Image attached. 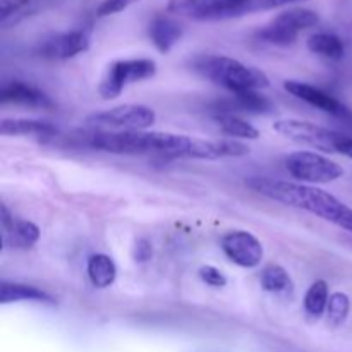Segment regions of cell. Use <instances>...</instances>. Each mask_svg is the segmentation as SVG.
<instances>
[{
	"instance_id": "obj_11",
	"label": "cell",
	"mask_w": 352,
	"mask_h": 352,
	"mask_svg": "<svg viewBox=\"0 0 352 352\" xmlns=\"http://www.w3.org/2000/svg\"><path fill=\"white\" fill-rule=\"evenodd\" d=\"M89 33L86 30H71L57 33L41 41L36 54L50 60H67L89 48Z\"/></svg>"
},
{
	"instance_id": "obj_17",
	"label": "cell",
	"mask_w": 352,
	"mask_h": 352,
	"mask_svg": "<svg viewBox=\"0 0 352 352\" xmlns=\"http://www.w3.org/2000/svg\"><path fill=\"white\" fill-rule=\"evenodd\" d=\"M2 227L3 237L10 236L16 244L24 248L33 246L40 239V229L30 220H16L9 213L6 205H2Z\"/></svg>"
},
{
	"instance_id": "obj_5",
	"label": "cell",
	"mask_w": 352,
	"mask_h": 352,
	"mask_svg": "<svg viewBox=\"0 0 352 352\" xmlns=\"http://www.w3.org/2000/svg\"><path fill=\"white\" fill-rule=\"evenodd\" d=\"M318 21L320 17L315 10L305 9V7H292V9L278 14L272 23L261 28L256 36L270 45L289 47L298 40L301 31L316 26Z\"/></svg>"
},
{
	"instance_id": "obj_19",
	"label": "cell",
	"mask_w": 352,
	"mask_h": 352,
	"mask_svg": "<svg viewBox=\"0 0 352 352\" xmlns=\"http://www.w3.org/2000/svg\"><path fill=\"white\" fill-rule=\"evenodd\" d=\"M86 272H88L89 282L95 285L96 289H107L113 285L117 278V267L113 260L107 254L96 253L88 258V265H86Z\"/></svg>"
},
{
	"instance_id": "obj_27",
	"label": "cell",
	"mask_w": 352,
	"mask_h": 352,
	"mask_svg": "<svg viewBox=\"0 0 352 352\" xmlns=\"http://www.w3.org/2000/svg\"><path fill=\"white\" fill-rule=\"evenodd\" d=\"M136 2H140V0H103L98 6L96 14H98L100 17L112 16V14L122 12V10H126L127 7H131Z\"/></svg>"
},
{
	"instance_id": "obj_2",
	"label": "cell",
	"mask_w": 352,
	"mask_h": 352,
	"mask_svg": "<svg viewBox=\"0 0 352 352\" xmlns=\"http://www.w3.org/2000/svg\"><path fill=\"white\" fill-rule=\"evenodd\" d=\"M196 138L158 131H122V133H95L89 136V146L113 155L155 153L167 158H191Z\"/></svg>"
},
{
	"instance_id": "obj_22",
	"label": "cell",
	"mask_w": 352,
	"mask_h": 352,
	"mask_svg": "<svg viewBox=\"0 0 352 352\" xmlns=\"http://www.w3.org/2000/svg\"><path fill=\"white\" fill-rule=\"evenodd\" d=\"M308 48L316 55L330 58V60H340L344 57V43L337 34L333 33H315L308 38Z\"/></svg>"
},
{
	"instance_id": "obj_28",
	"label": "cell",
	"mask_w": 352,
	"mask_h": 352,
	"mask_svg": "<svg viewBox=\"0 0 352 352\" xmlns=\"http://www.w3.org/2000/svg\"><path fill=\"white\" fill-rule=\"evenodd\" d=\"M153 254V248H151V243L148 239H138L136 244L133 248V258L138 263H144L148 261Z\"/></svg>"
},
{
	"instance_id": "obj_20",
	"label": "cell",
	"mask_w": 352,
	"mask_h": 352,
	"mask_svg": "<svg viewBox=\"0 0 352 352\" xmlns=\"http://www.w3.org/2000/svg\"><path fill=\"white\" fill-rule=\"evenodd\" d=\"M217 124H219L220 131L226 134L230 140H258L260 138V131L250 124L248 120L241 119L236 113L227 112H217L215 116Z\"/></svg>"
},
{
	"instance_id": "obj_3",
	"label": "cell",
	"mask_w": 352,
	"mask_h": 352,
	"mask_svg": "<svg viewBox=\"0 0 352 352\" xmlns=\"http://www.w3.org/2000/svg\"><path fill=\"white\" fill-rule=\"evenodd\" d=\"M192 69L232 93L261 91L270 86V79L263 71L226 55H199L192 60Z\"/></svg>"
},
{
	"instance_id": "obj_21",
	"label": "cell",
	"mask_w": 352,
	"mask_h": 352,
	"mask_svg": "<svg viewBox=\"0 0 352 352\" xmlns=\"http://www.w3.org/2000/svg\"><path fill=\"white\" fill-rule=\"evenodd\" d=\"M43 0H0V23L2 28L9 24H16L17 21L24 19L33 14Z\"/></svg>"
},
{
	"instance_id": "obj_23",
	"label": "cell",
	"mask_w": 352,
	"mask_h": 352,
	"mask_svg": "<svg viewBox=\"0 0 352 352\" xmlns=\"http://www.w3.org/2000/svg\"><path fill=\"white\" fill-rule=\"evenodd\" d=\"M260 282L261 287L267 292H272V294H285V292L292 291V287H294L291 275L280 265H268L261 272Z\"/></svg>"
},
{
	"instance_id": "obj_26",
	"label": "cell",
	"mask_w": 352,
	"mask_h": 352,
	"mask_svg": "<svg viewBox=\"0 0 352 352\" xmlns=\"http://www.w3.org/2000/svg\"><path fill=\"white\" fill-rule=\"evenodd\" d=\"M199 278L205 282L206 285L215 289H222L227 285V277L223 275V272H220L219 268L212 267V265H205V267L199 268Z\"/></svg>"
},
{
	"instance_id": "obj_1",
	"label": "cell",
	"mask_w": 352,
	"mask_h": 352,
	"mask_svg": "<svg viewBox=\"0 0 352 352\" xmlns=\"http://www.w3.org/2000/svg\"><path fill=\"white\" fill-rule=\"evenodd\" d=\"M246 184L265 198L292 208L305 210L347 232H352V208L323 189L270 177H251Z\"/></svg>"
},
{
	"instance_id": "obj_15",
	"label": "cell",
	"mask_w": 352,
	"mask_h": 352,
	"mask_svg": "<svg viewBox=\"0 0 352 352\" xmlns=\"http://www.w3.org/2000/svg\"><path fill=\"white\" fill-rule=\"evenodd\" d=\"M41 302V305H55L54 298L48 292L34 287V285L17 284V282H2L0 285V302L2 305H10V302Z\"/></svg>"
},
{
	"instance_id": "obj_24",
	"label": "cell",
	"mask_w": 352,
	"mask_h": 352,
	"mask_svg": "<svg viewBox=\"0 0 352 352\" xmlns=\"http://www.w3.org/2000/svg\"><path fill=\"white\" fill-rule=\"evenodd\" d=\"M329 285L325 280H316L309 285L305 296V309L313 318H320L329 306Z\"/></svg>"
},
{
	"instance_id": "obj_12",
	"label": "cell",
	"mask_w": 352,
	"mask_h": 352,
	"mask_svg": "<svg viewBox=\"0 0 352 352\" xmlns=\"http://www.w3.org/2000/svg\"><path fill=\"white\" fill-rule=\"evenodd\" d=\"M284 89L291 93L292 96H296V98L309 103V105L322 110V112L329 113V116L337 117V119L342 120L352 119L351 109H347L344 103H340L336 96L329 95V93L316 88V86L308 85V82L302 81H296V79H289V81L284 82Z\"/></svg>"
},
{
	"instance_id": "obj_8",
	"label": "cell",
	"mask_w": 352,
	"mask_h": 352,
	"mask_svg": "<svg viewBox=\"0 0 352 352\" xmlns=\"http://www.w3.org/2000/svg\"><path fill=\"white\" fill-rule=\"evenodd\" d=\"M285 168L306 184H329L344 175V168L316 151H296L285 158Z\"/></svg>"
},
{
	"instance_id": "obj_14",
	"label": "cell",
	"mask_w": 352,
	"mask_h": 352,
	"mask_svg": "<svg viewBox=\"0 0 352 352\" xmlns=\"http://www.w3.org/2000/svg\"><path fill=\"white\" fill-rule=\"evenodd\" d=\"M148 34H150L151 41L157 47V50L162 52V54H167L181 40L182 28L174 19H170V17L157 16L150 23Z\"/></svg>"
},
{
	"instance_id": "obj_25",
	"label": "cell",
	"mask_w": 352,
	"mask_h": 352,
	"mask_svg": "<svg viewBox=\"0 0 352 352\" xmlns=\"http://www.w3.org/2000/svg\"><path fill=\"white\" fill-rule=\"evenodd\" d=\"M351 311V299L344 292H333L330 294L329 306H327V315L329 323L332 327H340L347 320Z\"/></svg>"
},
{
	"instance_id": "obj_6",
	"label": "cell",
	"mask_w": 352,
	"mask_h": 352,
	"mask_svg": "<svg viewBox=\"0 0 352 352\" xmlns=\"http://www.w3.org/2000/svg\"><path fill=\"white\" fill-rule=\"evenodd\" d=\"M157 74V64L151 58H122L109 65L100 82V95L103 100H113L127 85L144 81Z\"/></svg>"
},
{
	"instance_id": "obj_4",
	"label": "cell",
	"mask_w": 352,
	"mask_h": 352,
	"mask_svg": "<svg viewBox=\"0 0 352 352\" xmlns=\"http://www.w3.org/2000/svg\"><path fill=\"white\" fill-rule=\"evenodd\" d=\"M308 0H168L167 10L195 21H223Z\"/></svg>"
},
{
	"instance_id": "obj_13",
	"label": "cell",
	"mask_w": 352,
	"mask_h": 352,
	"mask_svg": "<svg viewBox=\"0 0 352 352\" xmlns=\"http://www.w3.org/2000/svg\"><path fill=\"white\" fill-rule=\"evenodd\" d=\"M0 102L33 107V109H50L54 105L47 93L23 81H17V79L7 81L0 88Z\"/></svg>"
},
{
	"instance_id": "obj_7",
	"label": "cell",
	"mask_w": 352,
	"mask_h": 352,
	"mask_svg": "<svg viewBox=\"0 0 352 352\" xmlns=\"http://www.w3.org/2000/svg\"><path fill=\"white\" fill-rule=\"evenodd\" d=\"M274 129L287 140L296 141L299 144H306V146H311L315 150L325 151V153H340V144L346 138L336 131L299 119L275 120Z\"/></svg>"
},
{
	"instance_id": "obj_29",
	"label": "cell",
	"mask_w": 352,
	"mask_h": 352,
	"mask_svg": "<svg viewBox=\"0 0 352 352\" xmlns=\"http://www.w3.org/2000/svg\"><path fill=\"white\" fill-rule=\"evenodd\" d=\"M340 153L346 155V157H349L352 160V138L349 136L344 138L342 144H340Z\"/></svg>"
},
{
	"instance_id": "obj_16",
	"label": "cell",
	"mask_w": 352,
	"mask_h": 352,
	"mask_svg": "<svg viewBox=\"0 0 352 352\" xmlns=\"http://www.w3.org/2000/svg\"><path fill=\"white\" fill-rule=\"evenodd\" d=\"M0 134L3 136H40L50 138L57 134V127L47 120L36 119H3L0 122Z\"/></svg>"
},
{
	"instance_id": "obj_9",
	"label": "cell",
	"mask_w": 352,
	"mask_h": 352,
	"mask_svg": "<svg viewBox=\"0 0 352 352\" xmlns=\"http://www.w3.org/2000/svg\"><path fill=\"white\" fill-rule=\"evenodd\" d=\"M155 120H157L155 110L140 103H126L88 117L89 126L124 131H144L153 126Z\"/></svg>"
},
{
	"instance_id": "obj_10",
	"label": "cell",
	"mask_w": 352,
	"mask_h": 352,
	"mask_svg": "<svg viewBox=\"0 0 352 352\" xmlns=\"http://www.w3.org/2000/svg\"><path fill=\"white\" fill-rule=\"evenodd\" d=\"M220 246L234 265L243 268L260 267L265 256L261 241L248 230H230L222 237Z\"/></svg>"
},
{
	"instance_id": "obj_18",
	"label": "cell",
	"mask_w": 352,
	"mask_h": 352,
	"mask_svg": "<svg viewBox=\"0 0 352 352\" xmlns=\"http://www.w3.org/2000/svg\"><path fill=\"white\" fill-rule=\"evenodd\" d=\"M232 110H243V112L250 113H268L272 110V103L260 91H241L234 93V98L230 102L219 103L217 112L232 113Z\"/></svg>"
}]
</instances>
